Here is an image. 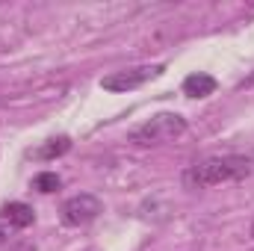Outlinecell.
<instances>
[{"label": "cell", "instance_id": "cell-5", "mask_svg": "<svg viewBox=\"0 0 254 251\" xmlns=\"http://www.w3.org/2000/svg\"><path fill=\"white\" fill-rule=\"evenodd\" d=\"M0 222H9L12 228H30L36 222V210L24 201H9L0 207Z\"/></svg>", "mask_w": 254, "mask_h": 251}, {"label": "cell", "instance_id": "cell-2", "mask_svg": "<svg viewBox=\"0 0 254 251\" xmlns=\"http://www.w3.org/2000/svg\"><path fill=\"white\" fill-rule=\"evenodd\" d=\"M184 133H187V119L181 113H157L145 125L130 130V142H136L142 148H151V145L172 142V139H178Z\"/></svg>", "mask_w": 254, "mask_h": 251}, {"label": "cell", "instance_id": "cell-9", "mask_svg": "<svg viewBox=\"0 0 254 251\" xmlns=\"http://www.w3.org/2000/svg\"><path fill=\"white\" fill-rule=\"evenodd\" d=\"M6 251H36V243H30V240H18V243H12Z\"/></svg>", "mask_w": 254, "mask_h": 251}, {"label": "cell", "instance_id": "cell-4", "mask_svg": "<svg viewBox=\"0 0 254 251\" xmlns=\"http://www.w3.org/2000/svg\"><path fill=\"white\" fill-rule=\"evenodd\" d=\"M101 213H104V201L92 192H80V195H71L63 204V225L83 228V225H92Z\"/></svg>", "mask_w": 254, "mask_h": 251}, {"label": "cell", "instance_id": "cell-10", "mask_svg": "<svg viewBox=\"0 0 254 251\" xmlns=\"http://www.w3.org/2000/svg\"><path fill=\"white\" fill-rule=\"evenodd\" d=\"M252 240H254V225H252Z\"/></svg>", "mask_w": 254, "mask_h": 251}, {"label": "cell", "instance_id": "cell-8", "mask_svg": "<svg viewBox=\"0 0 254 251\" xmlns=\"http://www.w3.org/2000/svg\"><path fill=\"white\" fill-rule=\"evenodd\" d=\"M60 187H63V178H60L57 172H39V175L33 178V189L42 192V195H51V192H57Z\"/></svg>", "mask_w": 254, "mask_h": 251}, {"label": "cell", "instance_id": "cell-6", "mask_svg": "<svg viewBox=\"0 0 254 251\" xmlns=\"http://www.w3.org/2000/svg\"><path fill=\"white\" fill-rule=\"evenodd\" d=\"M216 89H219L216 77H210V74H204V71H195V74H190V77L184 80V95H187V98H210Z\"/></svg>", "mask_w": 254, "mask_h": 251}, {"label": "cell", "instance_id": "cell-3", "mask_svg": "<svg viewBox=\"0 0 254 251\" xmlns=\"http://www.w3.org/2000/svg\"><path fill=\"white\" fill-rule=\"evenodd\" d=\"M166 71V65H136V68H125V71H113L101 80V89L107 92H133L139 86H145L148 80H157L160 74Z\"/></svg>", "mask_w": 254, "mask_h": 251}, {"label": "cell", "instance_id": "cell-7", "mask_svg": "<svg viewBox=\"0 0 254 251\" xmlns=\"http://www.w3.org/2000/svg\"><path fill=\"white\" fill-rule=\"evenodd\" d=\"M68 151H71V139H68V136H54V139H48L42 148L30 151V157H33V160H57V157H63Z\"/></svg>", "mask_w": 254, "mask_h": 251}, {"label": "cell", "instance_id": "cell-1", "mask_svg": "<svg viewBox=\"0 0 254 251\" xmlns=\"http://www.w3.org/2000/svg\"><path fill=\"white\" fill-rule=\"evenodd\" d=\"M249 175H252V160L249 157L225 154V157H204V160L192 163L184 172V184L190 189H207L228 184V181H243Z\"/></svg>", "mask_w": 254, "mask_h": 251}]
</instances>
